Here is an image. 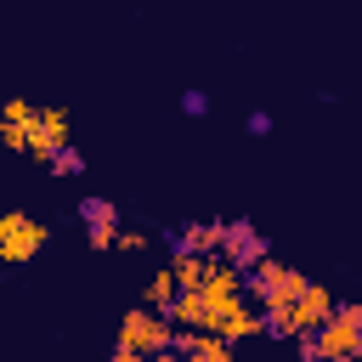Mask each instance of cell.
Returning a JSON list of instances; mask_svg holds the SVG:
<instances>
[{"label":"cell","mask_w":362,"mask_h":362,"mask_svg":"<svg viewBox=\"0 0 362 362\" xmlns=\"http://www.w3.org/2000/svg\"><path fill=\"white\" fill-rule=\"evenodd\" d=\"M40 249H45V226L28 221L23 209H6L0 215V260L6 266H28Z\"/></svg>","instance_id":"obj_4"},{"label":"cell","mask_w":362,"mask_h":362,"mask_svg":"<svg viewBox=\"0 0 362 362\" xmlns=\"http://www.w3.org/2000/svg\"><path fill=\"white\" fill-rule=\"evenodd\" d=\"M249 288H255V300H260L266 311H277V305H288V300L305 288V277H300V272H288V266H277V260H255Z\"/></svg>","instance_id":"obj_5"},{"label":"cell","mask_w":362,"mask_h":362,"mask_svg":"<svg viewBox=\"0 0 362 362\" xmlns=\"http://www.w3.org/2000/svg\"><path fill=\"white\" fill-rule=\"evenodd\" d=\"M113 351L130 362V356H153V351H170V322L158 317V305L153 311H130L124 317V328H119V339H113Z\"/></svg>","instance_id":"obj_3"},{"label":"cell","mask_w":362,"mask_h":362,"mask_svg":"<svg viewBox=\"0 0 362 362\" xmlns=\"http://www.w3.org/2000/svg\"><path fill=\"white\" fill-rule=\"evenodd\" d=\"M300 345H305V356H362V305H339Z\"/></svg>","instance_id":"obj_1"},{"label":"cell","mask_w":362,"mask_h":362,"mask_svg":"<svg viewBox=\"0 0 362 362\" xmlns=\"http://www.w3.org/2000/svg\"><path fill=\"white\" fill-rule=\"evenodd\" d=\"M334 311H339V305H334V294H328V288H317V283H305L288 305H277V311H272V328H277V334H311V328H322Z\"/></svg>","instance_id":"obj_2"},{"label":"cell","mask_w":362,"mask_h":362,"mask_svg":"<svg viewBox=\"0 0 362 362\" xmlns=\"http://www.w3.org/2000/svg\"><path fill=\"white\" fill-rule=\"evenodd\" d=\"M62 147H68V113H62V107H40L34 136H28V153L51 158V153H62Z\"/></svg>","instance_id":"obj_6"},{"label":"cell","mask_w":362,"mask_h":362,"mask_svg":"<svg viewBox=\"0 0 362 362\" xmlns=\"http://www.w3.org/2000/svg\"><path fill=\"white\" fill-rule=\"evenodd\" d=\"M79 215H85V226H113V204L107 198H85Z\"/></svg>","instance_id":"obj_8"},{"label":"cell","mask_w":362,"mask_h":362,"mask_svg":"<svg viewBox=\"0 0 362 362\" xmlns=\"http://www.w3.org/2000/svg\"><path fill=\"white\" fill-rule=\"evenodd\" d=\"M34 119H40V107H34L28 96H11V102H6V113H0V136H6V147H28Z\"/></svg>","instance_id":"obj_7"}]
</instances>
